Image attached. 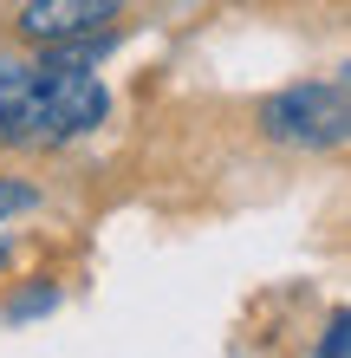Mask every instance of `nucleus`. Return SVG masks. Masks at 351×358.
Masks as SVG:
<instances>
[{"mask_svg": "<svg viewBox=\"0 0 351 358\" xmlns=\"http://www.w3.org/2000/svg\"><path fill=\"white\" fill-rule=\"evenodd\" d=\"M91 46H52V59L39 66H20V59H0V143H20V150H46V143H66L91 124H105V85L98 72H85Z\"/></svg>", "mask_w": 351, "mask_h": 358, "instance_id": "1", "label": "nucleus"}, {"mask_svg": "<svg viewBox=\"0 0 351 358\" xmlns=\"http://www.w3.org/2000/svg\"><path fill=\"white\" fill-rule=\"evenodd\" d=\"M260 131L286 150H332L351 137V92L345 85H286L260 104Z\"/></svg>", "mask_w": 351, "mask_h": 358, "instance_id": "2", "label": "nucleus"}, {"mask_svg": "<svg viewBox=\"0 0 351 358\" xmlns=\"http://www.w3.org/2000/svg\"><path fill=\"white\" fill-rule=\"evenodd\" d=\"M117 20V0H27L20 7V33L39 46H98Z\"/></svg>", "mask_w": 351, "mask_h": 358, "instance_id": "3", "label": "nucleus"}, {"mask_svg": "<svg viewBox=\"0 0 351 358\" xmlns=\"http://www.w3.org/2000/svg\"><path fill=\"white\" fill-rule=\"evenodd\" d=\"M319 358H351V313H338L332 332L319 339Z\"/></svg>", "mask_w": 351, "mask_h": 358, "instance_id": "4", "label": "nucleus"}, {"mask_svg": "<svg viewBox=\"0 0 351 358\" xmlns=\"http://www.w3.org/2000/svg\"><path fill=\"white\" fill-rule=\"evenodd\" d=\"M33 202H39V189H27V182H0V222L20 215V208H33Z\"/></svg>", "mask_w": 351, "mask_h": 358, "instance_id": "5", "label": "nucleus"}, {"mask_svg": "<svg viewBox=\"0 0 351 358\" xmlns=\"http://www.w3.org/2000/svg\"><path fill=\"white\" fill-rule=\"evenodd\" d=\"M0 267H7V248H0Z\"/></svg>", "mask_w": 351, "mask_h": 358, "instance_id": "6", "label": "nucleus"}]
</instances>
